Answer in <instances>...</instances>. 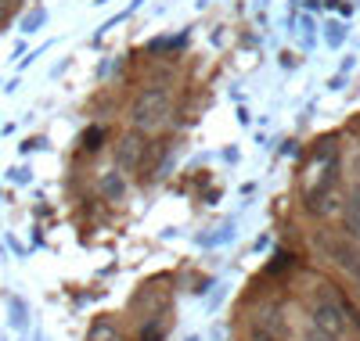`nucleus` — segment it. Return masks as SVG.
<instances>
[{
    "instance_id": "4",
    "label": "nucleus",
    "mask_w": 360,
    "mask_h": 341,
    "mask_svg": "<svg viewBox=\"0 0 360 341\" xmlns=\"http://www.w3.org/2000/svg\"><path fill=\"white\" fill-rule=\"evenodd\" d=\"M346 234L353 241H360V187H353L346 194Z\"/></svg>"
},
{
    "instance_id": "3",
    "label": "nucleus",
    "mask_w": 360,
    "mask_h": 341,
    "mask_svg": "<svg viewBox=\"0 0 360 341\" xmlns=\"http://www.w3.org/2000/svg\"><path fill=\"white\" fill-rule=\"evenodd\" d=\"M324 252H328V259H332L335 266H342L346 273H353V266L360 262V252H356L349 241H324Z\"/></svg>"
},
{
    "instance_id": "1",
    "label": "nucleus",
    "mask_w": 360,
    "mask_h": 341,
    "mask_svg": "<svg viewBox=\"0 0 360 341\" xmlns=\"http://www.w3.org/2000/svg\"><path fill=\"white\" fill-rule=\"evenodd\" d=\"M130 119H134V126L137 130H159L162 122L169 119V94L166 90H144V94L134 101L130 108Z\"/></svg>"
},
{
    "instance_id": "6",
    "label": "nucleus",
    "mask_w": 360,
    "mask_h": 341,
    "mask_svg": "<svg viewBox=\"0 0 360 341\" xmlns=\"http://www.w3.org/2000/svg\"><path fill=\"white\" fill-rule=\"evenodd\" d=\"M252 341H274V334H270L266 327H256V330H252Z\"/></svg>"
},
{
    "instance_id": "2",
    "label": "nucleus",
    "mask_w": 360,
    "mask_h": 341,
    "mask_svg": "<svg viewBox=\"0 0 360 341\" xmlns=\"http://www.w3.org/2000/svg\"><path fill=\"white\" fill-rule=\"evenodd\" d=\"M314 327L324 334V337H342L346 334V309L339 305V302H332V298H321L317 305H314Z\"/></svg>"
},
{
    "instance_id": "7",
    "label": "nucleus",
    "mask_w": 360,
    "mask_h": 341,
    "mask_svg": "<svg viewBox=\"0 0 360 341\" xmlns=\"http://www.w3.org/2000/svg\"><path fill=\"white\" fill-rule=\"evenodd\" d=\"M105 191H108V194H119V191H123V183L108 176V180H105Z\"/></svg>"
},
{
    "instance_id": "8",
    "label": "nucleus",
    "mask_w": 360,
    "mask_h": 341,
    "mask_svg": "<svg viewBox=\"0 0 360 341\" xmlns=\"http://www.w3.org/2000/svg\"><path fill=\"white\" fill-rule=\"evenodd\" d=\"M349 276H353V281H356V288H360V262L353 266V273H349Z\"/></svg>"
},
{
    "instance_id": "5",
    "label": "nucleus",
    "mask_w": 360,
    "mask_h": 341,
    "mask_svg": "<svg viewBox=\"0 0 360 341\" xmlns=\"http://www.w3.org/2000/svg\"><path fill=\"white\" fill-rule=\"evenodd\" d=\"M144 144L137 140V133H130V137H123V144H119V166L123 169H134L137 166V151H141Z\"/></svg>"
}]
</instances>
